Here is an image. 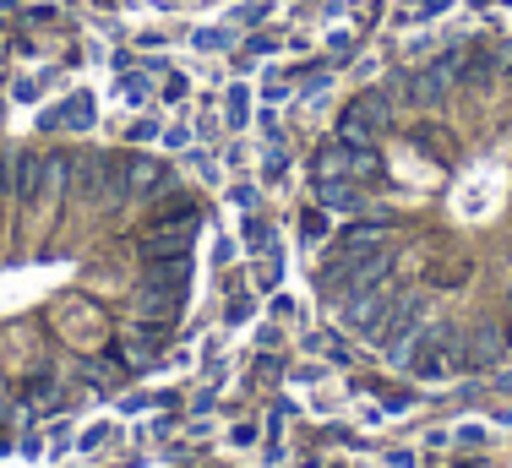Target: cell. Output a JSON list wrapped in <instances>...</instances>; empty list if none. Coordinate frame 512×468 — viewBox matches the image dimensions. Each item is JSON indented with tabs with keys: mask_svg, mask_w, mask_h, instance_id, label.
Returning a JSON list of instances; mask_svg holds the SVG:
<instances>
[{
	"mask_svg": "<svg viewBox=\"0 0 512 468\" xmlns=\"http://www.w3.org/2000/svg\"><path fill=\"white\" fill-rule=\"evenodd\" d=\"M11 191L28 196V202L44 191V153H17L11 158Z\"/></svg>",
	"mask_w": 512,
	"mask_h": 468,
	"instance_id": "obj_1",
	"label": "cell"
},
{
	"mask_svg": "<svg viewBox=\"0 0 512 468\" xmlns=\"http://www.w3.org/2000/svg\"><path fill=\"white\" fill-rule=\"evenodd\" d=\"M316 196H322V207H333V213H360L355 180H316Z\"/></svg>",
	"mask_w": 512,
	"mask_h": 468,
	"instance_id": "obj_2",
	"label": "cell"
},
{
	"mask_svg": "<svg viewBox=\"0 0 512 468\" xmlns=\"http://www.w3.org/2000/svg\"><path fill=\"white\" fill-rule=\"evenodd\" d=\"M93 115H99V98L93 93H71L66 104H60V126H71V131H88Z\"/></svg>",
	"mask_w": 512,
	"mask_h": 468,
	"instance_id": "obj_3",
	"label": "cell"
},
{
	"mask_svg": "<svg viewBox=\"0 0 512 468\" xmlns=\"http://www.w3.org/2000/svg\"><path fill=\"white\" fill-rule=\"evenodd\" d=\"M387 240V224L382 218H360V224L344 229V251H376Z\"/></svg>",
	"mask_w": 512,
	"mask_h": 468,
	"instance_id": "obj_4",
	"label": "cell"
},
{
	"mask_svg": "<svg viewBox=\"0 0 512 468\" xmlns=\"http://www.w3.org/2000/svg\"><path fill=\"white\" fill-rule=\"evenodd\" d=\"M66 180H71V158L66 153H44V196L66 191Z\"/></svg>",
	"mask_w": 512,
	"mask_h": 468,
	"instance_id": "obj_5",
	"label": "cell"
},
{
	"mask_svg": "<svg viewBox=\"0 0 512 468\" xmlns=\"http://www.w3.org/2000/svg\"><path fill=\"white\" fill-rule=\"evenodd\" d=\"M453 6H458V0H420V6H414V11H404L398 22H436V17H447Z\"/></svg>",
	"mask_w": 512,
	"mask_h": 468,
	"instance_id": "obj_6",
	"label": "cell"
},
{
	"mask_svg": "<svg viewBox=\"0 0 512 468\" xmlns=\"http://www.w3.org/2000/svg\"><path fill=\"white\" fill-rule=\"evenodd\" d=\"M191 44H197L202 55H218V49H229V28H197V33H191Z\"/></svg>",
	"mask_w": 512,
	"mask_h": 468,
	"instance_id": "obj_7",
	"label": "cell"
},
{
	"mask_svg": "<svg viewBox=\"0 0 512 468\" xmlns=\"http://www.w3.org/2000/svg\"><path fill=\"white\" fill-rule=\"evenodd\" d=\"M246 245L251 251H273V229H267L262 218H246Z\"/></svg>",
	"mask_w": 512,
	"mask_h": 468,
	"instance_id": "obj_8",
	"label": "cell"
},
{
	"mask_svg": "<svg viewBox=\"0 0 512 468\" xmlns=\"http://www.w3.org/2000/svg\"><path fill=\"white\" fill-rule=\"evenodd\" d=\"M148 98V82L142 77H120V104H142Z\"/></svg>",
	"mask_w": 512,
	"mask_h": 468,
	"instance_id": "obj_9",
	"label": "cell"
},
{
	"mask_svg": "<svg viewBox=\"0 0 512 468\" xmlns=\"http://www.w3.org/2000/svg\"><path fill=\"white\" fill-rule=\"evenodd\" d=\"M246 109H251V93L246 88H229V126H240V120H246Z\"/></svg>",
	"mask_w": 512,
	"mask_h": 468,
	"instance_id": "obj_10",
	"label": "cell"
},
{
	"mask_svg": "<svg viewBox=\"0 0 512 468\" xmlns=\"http://www.w3.org/2000/svg\"><path fill=\"white\" fill-rule=\"evenodd\" d=\"M186 93H191V82L180 77V71H169V77H164V98H169V104H180Z\"/></svg>",
	"mask_w": 512,
	"mask_h": 468,
	"instance_id": "obj_11",
	"label": "cell"
},
{
	"mask_svg": "<svg viewBox=\"0 0 512 468\" xmlns=\"http://www.w3.org/2000/svg\"><path fill=\"white\" fill-rule=\"evenodd\" d=\"M300 234H306V240H322V234H327V218H322V213H300Z\"/></svg>",
	"mask_w": 512,
	"mask_h": 468,
	"instance_id": "obj_12",
	"label": "cell"
},
{
	"mask_svg": "<svg viewBox=\"0 0 512 468\" xmlns=\"http://www.w3.org/2000/svg\"><path fill=\"white\" fill-rule=\"evenodd\" d=\"M322 88H327V71H322V66H311V77L300 82V98H316Z\"/></svg>",
	"mask_w": 512,
	"mask_h": 468,
	"instance_id": "obj_13",
	"label": "cell"
},
{
	"mask_svg": "<svg viewBox=\"0 0 512 468\" xmlns=\"http://www.w3.org/2000/svg\"><path fill=\"white\" fill-rule=\"evenodd\" d=\"M246 49H251V55H273V49H278V39H273V33H256V39H251Z\"/></svg>",
	"mask_w": 512,
	"mask_h": 468,
	"instance_id": "obj_14",
	"label": "cell"
},
{
	"mask_svg": "<svg viewBox=\"0 0 512 468\" xmlns=\"http://www.w3.org/2000/svg\"><path fill=\"white\" fill-rule=\"evenodd\" d=\"M104 441H109V425H93V430H88V436H82V452H93V447H104Z\"/></svg>",
	"mask_w": 512,
	"mask_h": 468,
	"instance_id": "obj_15",
	"label": "cell"
},
{
	"mask_svg": "<svg viewBox=\"0 0 512 468\" xmlns=\"http://www.w3.org/2000/svg\"><path fill=\"white\" fill-rule=\"evenodd\" d=\"M11 93H17L22 104H33V98H39V82H33V77H22V82H17V88H11Z\"/></svg>",
	"mask_w": 512,
	"mask_h": 468,
	"instance_id": "obj_16",
	"label": "cell"
},
{
	"mask_svg": "<svg viewBox=\"0 0 512 468\" xmlns=\"http://www.w3.org/2000/svg\"><path fill=\"white\" fill-rule=\"evenodd\" d=\"M186 142H191L186 126H169V131H164V147H186Z\"/></svg>",
	"mask_w": 512,
	"mask_h": 468,
	"instance_id": "obj_17",
	"label": "cell"
},
{
	"mask_svg": "<svg viewBox=\"0 0 512 468\" xmlns=\"http://www.w3.org/2000/svg\"><path fill=\"white\" fill-rule=\"evenodd\" d=\"M229 202H235V207H251L256 191H251V186H235V191H229Z\"/></svg>",
	"mask_w": 512,
	"mask_h": 468,
	"instance_id": "obj_18",
	"label": "cell"
},
{
	"mask_svg": "<svg viewBox=\"0 0 512 468\" xmlns=\"http://www.w3.org/2000/svg\"><path fill=\"white\" fill-rule=\"evenodd\" d=\"M131 137L148 142V137H158V126H153V120H137V126H131Z\"/></svg>",
	"mask_w": 512,
	"mask_h": 468,
	"instance_id": "obj_19",
	"label": "cell"
},
{
	"mask_svg": "<svg viewBox=\"0 0 512 468\" xmlns=\"http://www.w3.org/2000/svg\"><path fill=\"white\" fill-rule=\"evenodd\" d=\"M0 191H11V158H0Z\"/></svg>",
	"mask_w": 512,
	"mask_h": 468,
	"instance_id": "obj_20",
	"label": "cell"
}]
</instances>
